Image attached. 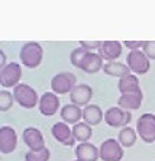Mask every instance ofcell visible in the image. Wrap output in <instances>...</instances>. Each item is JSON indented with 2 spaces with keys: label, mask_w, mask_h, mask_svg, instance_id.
Returning <instances> with one entry per match:
<instances>
[{
  "label": "cell",
  "mask_w": 155,
  "mask_h": 161,
  "mask_svg": "<svg viewBox=\"0 0 155 161\" xmlns=\"http://www.w3.org/2000/svg\"><path fill=\"white\" fill-rule=\"evenodd\" d=\"M22 139L23 142L26 144V147L29 148V151H42L45 147V139L44 135L39 131L38 128L29 126L22 132Z\"/></svg>",
  "instance_id": "30bf717a"
},
{
  "label": "cell",
  "mask_w": 155,
  "mask_h": 161,
  "mask_svg": "<svg viewBox=\"0 0 155 161\" xmlns=\"http://www.w3.org/2000/svg\"><path fill=\"white\" fill-rule=\"evenodd\" d=\"M136 139H138V132L131 126H125L119 131L117 135V141L120 142V145L123 148H131V147L135 145Z\"/></svg>",
  "instance_id": "7402d4cb"
},
{
  "label": "cell",
  "mask_w": 155,
  "mask_h": 161,
  "mask_svg": "<svg viewBox=\"0 0 155 161\" xmlns=\"http://www.w3.org/2000/svg\"><path fill=\"white\" fill-rule=\"evenodd\" d=\"M126 64L131 68V73L138 75L147 74L149 71V68H151V60L141 49L129 51V54L126 55Z\"/></svg>",
  "instance_id": "5b68a950"
},
{
  "label": "cell",
  "mask_w": 155,
  "mask_h": 161,
  "mask_svg": "<svg viewBox=\"0 0 155 161\" xmlns=\"http://www.w3.org/2000/svg\"><path fill=\"white\" fill-rule=\"evenodd\" d=\"M22 79V67L18 63H9L0 70V84L3 89H15Z\"/></svg>",
  "instance_id": "8992f818"
},
{
  "label": "cell",
  "mask_w": 155,
  "mask_h": 161,
  "mask_svg": "<svg viewBox=\"0 0 155 161\" xmlns=\"http://www.w3.org/2000/svg\"><path fill=\"white\" fill-rule=\"evenodd\" d=\"M0 58H2V68L6 65L4 64V61H6V55H4V51H0Z\"/></svg>",
  "instance_id": "f546056e"
},
{
  "label": "cell",
  "mask_w": 155,
  "mask_h": 161,
  "mask_svg": "<svg viewBox=\"0 0 155 161\" xmlns=\"http://www.w3.org/2000/svg\"><path fill=\"white\" fill-rule=\"evenodd\" d=\"M18 147V135L12 126L3 125L0 128V151L2 154H10Z\"/></svg>",
  "instance_id": "7c38bea8"
},
{
  "label": "cell",
  "mask_w": 155,
  "mask_h": 161,
  "mask_svg": "<svg viewBox=\"0 0 155 161\" xmlns=\"http://www.w3.org/2000/svg\"><path fill=\"white\" fill-rule=\"evenodd\" d=\"M87 53L88 51H86V49L81 48V47L72 49L71 54H70V61H71V64L74 65V67L80 68V64H81V61H83V58L86 57V54Z\"/></svg>",
  "instance_id": "484cf974"
},
{
  "label": "cell",
  "mask_w": 155,
  "mask_h": 161,
  "mask_svg": "<svg viewBox=\"0 0 155 161\" xmlns=\"http://www.w3.org/2000/svg\"><path fill=\"white\" fill-rule=\"evenodd\" d=\"M74 161H78V160H74Z\"/></svg>",
  "instance_id": "4dcf8cb0"
},
{
  "label": "cell",
  "mask_w": 155,
  "mask_h": 161,
  "mask_svg": "<svg viewBox=\"0 0 155 161\" xmlns=\"http://www.w3.org/2000/svg\"><path fill=\"white\" fill-rule=\"evenodd\" d=\"M100 45H102V41H80V47L90 53H94L96 49L99 51Z\"/></svg>",
  "instance_id": "4316f807"
},
{
  "label": "cell",
  "mask_w": 155,
  "mask_h": 161,
  "mask_svg": "<svg viewBox=\"0 0 155 161\" xmlns=\"http://www.w3.org/2000/svg\"><path fill=\"white\" fill-rule=\"evenodd\" d=\"M51 153L48 148H44L42 151H28L25 155V161H49Z\"/></svg>",
  "instance_id": "d4e9b609"
},
{
  "label": "cell",
  "mask_w": 155,
  "mask_h": 161,
  "mask_svg": "<svg viewBox=\"0 0 155 161\" xmlns=\"http://www.w3.org/2000/svg\"><path fill=\"white\" fill-rule=\"evenodd\" d=\"M77 86V77L70 71H61L55 74L51 80V90L55 94L71 93L72 89Z\"/></svg>",
  "instance_id": "277c9868"
},
{
  "label": "cell",
  "mask_w": 155,
  "mask_h": 161,
  "mask_svg": "<svg viewBox=\"0 0 155 161\" xmlns=\"http://www.w3.org/2000/svg\"><path fill=\"white\" fill-rule=\"evenodd\" d=\"M117 90L120 94H131V93H142L139 86V79L136 74H128L119 79L117 81Z\"/></svg>",
  "instance_id": "e0dca14e"
},
{
  "label": "cell",
  "mask_w": 155,
  "mask_h": 161,
  "mask_svg": "<svg viewBox=\"0 0 155 161\" xmlns=\"http://www.w3.org/2000/svg\"><path fill=\"white\" fill-rule=\"evenodd\" d=\"M13 96H15L16 103L23 109H34L39 103L36 90L34 87H30L29 84H25V83H19L13 89Z\"/></svg>",
  "instance_id": "7a4b0ae2"
},
{
  "label": "cell",
  "mask_w": 155,
  "mask_h": 161,
  "mask_svg": "<svg viewBox=\"0 0 155 161\" xmlns=\"http://www.w3.org/2000/svg\"><path fill=\"white\" fill-rule=\"evenodd\" d=\"M104 119L103 110L97 105H88L83 109V122L90 126H96Z\"/></svg>",
  "instance_id": "ffe728a7"
},
{
  "label": "cell",
  "mask_w": 155,
  "mask_h": 161,
  "mask_svg": "<svg viewBox=\"0 0 155 161\" xmlns=\"http://www.w3.org/2000/svg\"><path fill=\"white\" fill-rule=\"evenodd\" d=\"M16 100H15L13 93H10L8 90H2V92H0V110H2V112L9 110V109L13 106Z\"/></svg>",
  "instance_id": "cb8c5ba5"
},
{
  "label": "cell",
  "mask_w": 155,
  "mask_h": 161,
  "mask_svg": "<svg viewBox=\"0 0 155 161\" xmlns=\"http://www.w3.org/2000/svg\"><path fill=\"white\" fill-rule=\"evenodd\" d=\"M38 108H39L41 115L48 116V118L54 116L58 112V109H60V97H58V94H55L54 92L44 93L41 96V99H39Z\"/></svg>",
  "instance_id": "8fae6325"
},
{
  "label": "cell",
  "mask_w": 155,
  "mask_h": 161,
  "mask_svg": "<svg viewBox=\"0 0 155 161\" xmlns=\"http://www.w3.org/2000/svg\"><path fill=\"white\" fill-rule=\"evenodd\" d=\"M60 116H61V119H62V122H65V124L76 125L80 122V119H83V109L77 105L70 103V105L62 106Z\"/></svg>",
  "instance_id": "ac0fdd59"
},
{
  "label": "cell",
  "mask_w": 155,
  "mask_h": 161,
  "mask_svg": "<svg viewBox=\"0 0 155 161\" xmlns=\"http://www.w3.org/2000/svg\"><path fill=\"white\" fill-rule=\"evenodd\" d=\"M19 58L22 65L28 68H36L44 60V48L38 42H26L20 48Z\"/></svg>",
  "instance_id": "6da1fadb"
},
{
  "label": "cell",
  "mask_w": 155,
  "mask_h": 161,
  "mask_svg": "<svg viewBox=\"0 0 155 161\" xmlns=\"http://www.w3.org/2000/svg\"><path fill=\"white\" fill-rule=\"evenodd\" d=\"M131 120H132V113L119 106L109 108L104 112V122L112 128H125L131 124Z\"/></svg>",
  "instance_id": "ba28073f"
},
{
  "label": "cell",
  "mask_w": 155,
  "mask_h": 161,
  "mask_svg": "<svg viewBox=\"0 0 155 161\" xmlns=\"http://www.w3.org/2000/svg\"><path fill=\"white\" fill-rule=\"evenodd\" d=\"M99 151H100V160L103 161H122L125 155L123 147L117 139L113 138L103 141L102 145L99 147Z\"/></svg>",
  "instance_id": "52a82bcc"
},
{
  "label": "cell",
  "mask_w": 155,
  "mask_h": 161,
  "mask_svg": "<svg viewBox=\"0 0 155 161\" xmlns=\"http://www.w3.org/2000/svg\"><path fill=\"white\" fill-rule=\"evenodd\" d=\"M51 134H52L55 141H58L60 144H62L65 147H74V144H76V138H74V134H72V128H70V125L62 122V120L52 125Z\"/></svg>",
  "instance_id": "9c48e42d"
},
{
  "label": "cell",
  "mask_w": 155,
  "mask_h": 161,
  "mask_svg": "<svg viewBox=\"0 0 155 161\" xmlns=\"http://www.w3.org/2000/svg\"><path fill=\"white\" fill-rule=\"evenodd\" d=\"M142 51L149 60H155V41H145Z\"/></svg>",
  "instance_id": "83f0119b"
},
{
  "label": "cell",
  "mask_w": 155,
  "mask_h": 161,
  "mask_svg": "<svg viewBox=\"0 0 155 161\" xmlns=\"http://www.w3.org/2000/svg\"><path fill=\"white\" fill-rule=\"evenodd\" d=\"M72 134L76 141L81 142H88V139L93 136V126L87 125L86 122H78L72 126Z\"/></svg>",
  "instance_id": "603a6c76"
},
{
  "label": "cell",
  "mask_w": 155,
  "mask_h": 161,
  "mask_svg": "<svg viewBox=\"0 0 155 161\" xmlns=\"http://www.w3.org/2000/svg\"><path fill=\"white\" fill-rule=\"evenodd\" d=\"M103 73L110 77H117V79H122L125 75L131 74V68L128 67V64L120 63V61H110L106 63L104 67H103Z\"/></svg>",
  "instance_id": "44dd1931"
},
{
  "label": "cell",
  "mask_w": 155,
  "mask_h": 161,
  "mask_svg": "<svg viewBox=\"0 0 155 161\" xmlns=\"http://www.w3.org/2000/svg\"><path fill=\"white\" fill-rule=\"evenodd\" d=\"M91 97H93V89H91V86L86 84V83L77 84L72 89L71 93H70V102H71L72 105L80 106V108L88 106Z\"/></svg>",
  "instance_id": "4fadbf2b"
},
{
  "label": "cell",
  "mask_w": 155,
  "mask_h": 161,
  "mask_svg": "<svg viewBox=\"0 0 155 161\" xmlns=\"http://www.w3.org/2000/svg\"><path fill=\"white\" fill-rule=\"evenodd\" d=\"M122 44L125 45L126 48L131 49V51H135V49H141V48H144L145 41H123Z\"/></svg>",
  "instance_id": "f1b7e54d"
},
{
  "label": "cell",
  "mask_w": 155,
  "mask_h": 161,
  "mask_svg": "<svg viewBox=\"0 0 155 161\" xmlns=\"http://www.w3.org/2000/svg\"><path fill=\"white\" fill-rule=\"evenodd\" d=\"M142 99H144V94L142 93L120 94V97L117 100V106L122 109H125V110H128V112L138 110V109L142 106Z\"/></svg>",
  "instance_id": "d6986e66"
},
{
  "label": "cell",
  "mask_w": 155,
  "mask_h": 161,
  "mask_svg": "<svg viewBox=\"0 0 155 161\" xmlns=\"http://www.w3.org/2000/svg\"><path fill=\"white\" fill-rule=\"evenodd\" d=\"M103 67H104V64H103V58L100 57V54L90 53V51L86 54V57L80 64V70L87 74H96L100 70H103Z\"/></svg>",
  "instance_id": "9a60e30c"
},
{
  "label": "cell",
  "mask_w": 155,
  "mask_h": 161,
  "mask_svg": "<svg viewBox=\"0 0 155 161\" xmlns=\"http://www.w3.org/2000/svg\"><path fill=\"white\" fill-rule=\"evenodd\" d=\"M123 44L119 41H102V45L99 48V54L104 61H116L122 55Z\"/></svg>",
  "instance_id": "5bb4252c"
},
{
  "label": "cell",
  "mask_w": 155,
  "mask_h": 161,
  "mask_svg": "<svg viewBox=\"0 0 155 161\" xmlns=\"http://www.w3.org/2000/svg\"><path fill=\"white\" fill-rule=\"evenodd\" d=\"M76 157L78 161H97L100 158V151L91 142H81L76 148Z\"/></svg>",
  "instance_id": "2e32d148"
},
{
  "label": "cell",
  "mask_w": 155,
  "mask_h": 161,
  "mask_svg": "<svg viewBox=\"0 0 155 161\" xmlns=\"http://www.w3.org/2000/svg\"><path fill=\"white\" fill-rule=\"evenodd\" d=\"M136 132L144 142H155V115L154 113H144L138 118L136 122Z\"/></svg>",
  "instance_id": "3957f363"
}]
</instances>
